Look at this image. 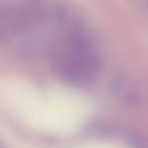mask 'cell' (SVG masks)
Returning a JSON list of instances; mask_svg holds the SVG:
<instances>
[{"instance_id":"6da1fadb","label":"cell","mask_w":148,"mask_h":148,"mask_svg":"<svg viewBox=\"0 0 148 148\" xmlns=\"http://www.w3.org/2000/svg\"><path fill=\"white\" fill-rule=\"evenodd\" d=\"M68 44L54 43L47 56L52 70L64 80L73 84H84L99 69V60L80 33L70 34Z\"/></svg>"},{"instance_id":"7a4b0ae2","label":"cell","mask_w":148,"mask_h":148,"mask_svg":"<svg viewBox=\"0 0 148 148\" xmlns=\"http://www.w3.org/2000/svg\"><path fill=\"white\" fill-rule=\"evenodd\" d=\"M16 2L0 1V43H8L16 37Z\"/></svg>"},{"instance_id":"3957f363","label":"cell","mask_w":148,"mask_h":148,"mask_svg":"<svg viewBox=\"0 0 148 148\" xmlns=\"http://www.w3.org/2000/svg\"><path fill=\"white\" fill-rule=\"evenodd\" d=\"M125 102L127 104L132 106H137L141 104L140 97L136 94H130L125 98Z\"/></svg>"}]
</instances>
